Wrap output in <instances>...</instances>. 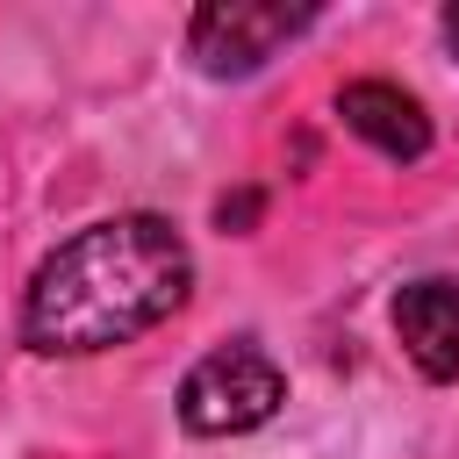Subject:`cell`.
Returning a JSON list of instances; mask_svg holds the SVG:
<instances>
[{"label": "cell", "mask_w": 459, "mask_h": 459, "mask_svg": "<svg viewBox=\"0 0 459 459\" xmlns=\"http://www.w3.org/2000/svg\"><path fill=\"white\" fill-rule=\"evenodd\" d=\"M186 294H194L186 237L151 208L108 215V222H86L79 237H65L29 273L22 344L43 359H93V351L136 344L143 330L179 316Z\"/></svg>", "instance_id": "cell-1"}, {"label": "cell", "mask_w": 459, "mask_h": 459, "mask_svg": "<svg viewBox=\"0 0 459 459\" xmlns=\"http://www.w3.org/2000/svg\"><path fill=\"white\" fill-rule=\"evenodd\" d=\"M287 402V373L273 366L265 344L237 337V344H215L186 366L179 380V430L186 437H244V430H265Z\"/></svg>", "instance_id": "cell-2"}, {"label": "cell", "mask_w": 459, "mask_h": 459, "mask_svg": "<svg viewBox=\"0 0 459 459\" xmlns=\"http://www.w3.org/2000/svg\"><path fill=\"white\" fill-rule=\"evenodd\" d=\"M308 29H316V7H287V0H208L186 22V57L208 79H251V72H265Z\"/></svg>", "instance_id": "cell-3"}, {"label": "cell", "mask_w": 459, "mask_h": 459, "mask_svg": "<svg viewBox=\"0 0 459 459\" xmlns=\"http://www.w3.org/2000/svg\"><path fill=\"white\" fill-rule=\"evenodd\" d=\"M337 122H344L366 151H380L387 165H416V158L437 143L430 108H423L409 86H394V79H351V86H337Z\"/></svg>", "instance_id": "cell-4"}, {"label": "cell", "mask_w": 459, "mask_h": 459, "mask_svg": "<svg viewBox=\"0 0 459 459\" xmlns=\"http://www.w3.org/2000/svg\"><path fill=\"white\" fill-rule=\"evenodd\" d=\"M394 337H402V359L423 373V380H459V280L452 273H423L394 294Z\"/></svg>", "instance_id": "cell-5"}, {"label": "cell", "mask_w": 459, "mask_h": 459, "mask_svg": "<svg viewBox=\"0 0 459 459\" xmlns=\"http://www.w3.org/2000/svg\"><path fill=\"white\" fill-rule=\"evenodd\" d=\"M437 36H445V50H452V57H459V0H452V7H445V14H437Z\"/></svg>", "instance_id": "cell-6"}]
</instances>
